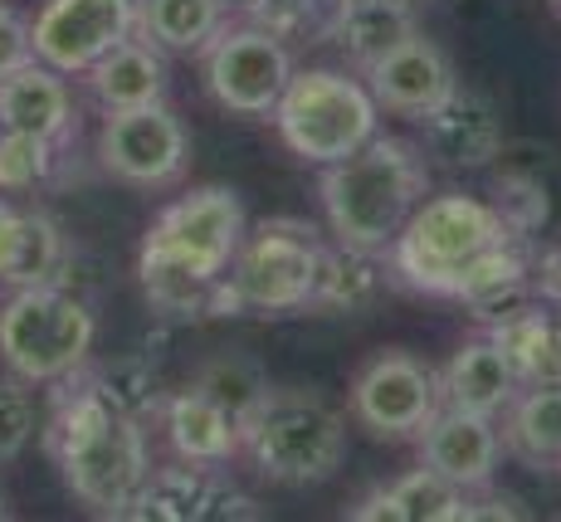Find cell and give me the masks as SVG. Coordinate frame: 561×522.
Returning a JSON list of instances; mask_svg holds the SVG:
<instances>
[{
	"instance_id": "cell-1",
	"label": "cell",
	"mask_w": 561,
	"mask_h": 522,
	"mask_svg": "<svg viewBox=\"0 0 561 522\" xmlns=\"http://www.w3.org/2000/svg\"><path fill=\"white\" fill-rule=\"evenodd\" d=\"M250 215L240 191L230 186H196L167 205L142 235L137 279L157 318L196 322L210 318V293L230 269Z\"/></svg>"
},
{
	"instance_id": "cell-2",
	"label": "cell",
	"mask_w": 561,
	"mask_h": 522,
	"mask_svg": "<svg viewBox=\"0 0 561 522\" xmlns=\"http://www.w3.org/2000/svg\"><path fill=\"white\" fill-rule=\"evenodd\" d=\"M54 396V416L45 430V444L59 464V478L93 518H127L137 503L147 474H152V454H147L142 420L117 416L107 400L89 390L79 372L59 381Z\"/></svg>"
},
{
	"instance_id": "cell-3",
	"label": "cell",
	"mask_w": 561,
	"mask_h": 522,
	"mask_svg": "<svg viewBox=\"0 0 561 522\" xmlns=\"http://www.w3.org/2000/svg\"><path fill=\"white\" fill-rule=\"evenodd\" d=\"M430 195V167L415 143L376 133L352 157L322 167L318 201L337 245L362 254H386L405 230L410 211Z\"/></svg>"
},
{
	"instance_id": "cell-4",
	"label": "cell",
	"mask_w": 561,
	"mask_h": 522,
	"mask_svg": "<svg viewBox=\"0 0 561 522\" xmlns=\"http://www.w3.org/2000/svg\"><path fill=\"white\" fill-rule=\"evenodd\" d=\"M240 454L268 484H328L347 459V420L312 386H268V396L240 425Z\"/></svg>"
},
{
	"instance_id": "cell-5",
	"label": "cell",
	"mask_w": 561,
	"mask_h": 522,
	"mask_svg": "<svg viewBox=\"0 0 561 522\" xmlns=\"http://www.w3.org/2000/svg\"><path fill=\"white\" fill-rule=\"evenodd\" d=\"M503 239H517V235L503 225L499 205L479 201V195H463V191H445V195H425L410 211L405 230L396 235V245L386 254H391V269L410 288L449 298L463 269L483 249L503 245Z\"/></svg>"
},
{
	"instance_id": "cell-6",
	"label": "cell",
	"mask_w": 561,
	"mask_h": 522,
	"mask_svg": "<svg viewBox=\"0 0 561 522\" xmlns=\"http://www.w3.org/2000/svg\"><path fill=\"white\" fill-rule=\"evenodd\" d=\"M93 308L64 284L15 288L0 303V362L25 386H59L93 356Z\"/></svg>"
},
{
	"instance_id": "cell-7",
	"label": "cell",
	"mask_w": 561,
	"mask_h": 522,
	"mask_svg": "<svg viewBox=\"0 0 561 522\" xmlns=\"http://www.w3.org/2000/svg\"><path fill=\"white\" fill-rule=\"evenodd\" d=\"M268 117L294 157L312 161V167H332L371 143L381 107L362 79L342 69H294Z\"/></svg>"
},
{
	"instance_id": "cell-8",
	"label": "cell",
	"mask_w": 561,
	"mask_h": 522,
	"mask_svg": "<svg viewBox=\"0 0 561 522\" xmlns=\"http://www.w3.org/2000/svg\"><path fill=\"white\" fill-rule=\"evenodd\" d=\"M318 259L322 235L304 220H264L244 230L234 249L230 269H225V298H230L234 318H284V313H304L312 303L318 284Z\"/></svg>"
},
{
	"instance_id": "cell-9",
	"label": "cell",
	"mask_w": 561,
	"mask_h": 522,
	"mask_svg": "<svg viewBox=\"0 0 561 522\" xmlns=\"http://www.w3.org/2000/svg\"><path fill=\"white\" fill-rule=\"evenodd\" d=\"M205 89L220 107L240 117H268L294 79V49L259 25H220V35L201 49Z\"/></svg>"
},
{
	"instance_id": "cell-10",
	"label": "cell",
	"mask_w": 561,
	"mask_h": 522,
	"mask_svg": "<svg viewBox=\"0 0 561 522\" xmlns=\"http://www.w3.org/2000/svg\"><path fill=\"white\" fill-rule=\"evenodd\" d=\"M347 406L362 430L381 434V440H415L445 406L439 372H430L420 356L401 352V347H386L352 376Z\"/></svg>"
},
{
	"instance_id": "cell-11",
	"label": "cell",
	"mask_w": 561,
	"mask_h": 522,
	"mask_svg": "<svg viewBox=\"0 0 561 522\" xmlns=\"http://www.w3.org/2000/svg\"><path fill=\"white\" fill-rule=\"evenodd\" d=\"M186 151H191V137L167 103L107 113V123L99 133L103 171L137 191H161V186H171V181H181Z\"/></svg>"
},
{
	"instance_id": "cell-12",
	"label": "cell",
	"mask_w": 561,
	"mask_h": 522,
	"mask_svg": "<svg viewBox=\"0 0 561 522\" xmlns=\"http://www.w3.org/2000/svg\"><path fill=\"white\" fill-rule=\"evenodd\" d=\"M137 35V0H45L30 25L35 59L64 79L89 73L107 49Z\"/></svg>"
},
{
	"instance_id": "cell-13",
	"label": "cell",
	"mask_w": 561,
	"mask_h": 522,
	"mask_svg": "<svg viewBox=\"0 0 561 522\" xmlns=\"http://www.w3.org/2000/svg\"><path fill=\"white\" fill-rule=\"evenodd\" d=\"M137 522H230V518H259V503L240 488H230L210 464H171L152 469L127 508Z\"/></svg>"
},
{
	"instance_id": "cell-14",
	"label": "cell",
	"mask_w": 561,
	"mask_h": 522,
	"mask_svg": "<svg viewBox=\"0 0 561 522\" xmlns=\"http://www.w3.org/2000/svg\"><path fill=\"white\" fill-rule=\"evenodd\" d=\"M420 440V464L435 474H445L463 493H479L493 484L503 459V434L493 425V416L459 406H439L435 420L415 434Z\"/></svg>"
},
{
	"instance_id": "cell-15",
	"label": "cell",
	"mask_w": 561,
	"mask_h": 522,
	"mask_svg": "<svg viewBox=\"0 0 561 522\" xmlns=\"http://www.w3.org/2000/svg\"><path fill=\"white\" fill-rule=\"evenodd\" d=\"M362 79H366V89H371L376 107H391V113L415 117V123L425 113H435V107L459 89L449 54L430 35H420V30L410 39H401L386 59H376Z\"/></svg>"
},
{
	"instance_id": "cell-16",
	"label": "cell",
	"mask_w": 561,
	"mask_h": 522,
	"mask_svg": "<svg viewBox=\"0 0 561 522\" xmlns=\"http://www.w3.org/2000/svg\"><path fill=\"white\" fill-rule=\"evenodd\" d=\"M425 127V147L430 157H439L445 167L455 171H483L503 157V117L499 107L489 103L483 93H469V89H455L435 113L420 117Z\"/></svg>"
},
{
	"instance_id": "cell-17",
	"label": "cell",
	"mask_w": 561,
	"mask_h": 522,
	"mask_svg": "<svg viewBox=\"0 0 561 522\" xmlns=\"http://www.w3.org/2000/svg\"><path fill=\"white\" fill-rule=\"evenodd\" d=\"M73 123H79V107H73V93L59 69L30 59L25 69L0 79V127L64 143L73 133Z\"/></svg>"
},
{
	"instance_id": "cell-18",
	"label": "cell",
	"mask_w": 561,
	"mask_h": 522,
	"mask_svg": "<svg viewBox=\"0 0 561 522\" xmlns=\"http://www.w3.org/2000/svg\"><path fill=\"white\" fill-rule=\"evenodd\" d=\"M157 416H161V430H167L171 450H176V459L225 469V464L240 454V420H234L230 410H220L196 386L161 396Z\"/></svg>"
},
{
	"instance_id": "cell-19",
	"label": "cell",
	"mask_w": 561,
	"mask_h": 522,
	"mask_svg": "<svg viewBox=\"0 0 561 522\" xmlns=\"http://www.w3.org/2000/svg\"><path fill=\"white\" fill-rule=\"evenodd\" d=\"M489 337L508 356L517 386H561V318L547 303L527 298L523 308L489 322Z\"/></svg>"
},
{
	"instance_id": "cell-20",
	"label": "cell",
	"mask_w": 561,
	"mask_h": 522,
	"mask_svg": "<svg viewBox=\"0 0 561 522\" xmlns=\"http://www.w3.org/2000/svg\"><path fill=\"white\" fill-rule=\"evenodd\" d=\"M439 396H445V406L479 410V416H493V420L503 416V406L517 396V376L489 332L459 342V352L439 372Z\"/></svg>"
},
{
	"instance_id": "cell-21",
	"label": "cell",
	"mask_w": 561,
	"mask_h": 522,
	"mask_svg": "<svg viewBox=\"0 0 561 522\" xmlns=\"http://www.w3.org/2000/svg\"><path fill=\"white\" fill-rule=\"evenodd\" d=\"M463 513H469V493L425 464L347 508V518L357 522H463Z\"/></svg>"
},
{
	"instance_id": "cell-22",
	"label": "cell",
	"mask_w": 561,
	"mask_h": 522,
	"mask_svg": "<svg viewBox=\"0 0 561 522\" xmlns=\"http://www.w3.org/2000/svg\"><path fill=\"white\" fill-rule=\"evenodd\" d=\"M89 93L99 98L103 113H123V107H147L167 103V59L157 54L152 39H123L107 49L89 73H83Z\"/></svg>"
},
{
	"instance_id": "cell-23",
	"label": "cell",
	"mask_w": 561,
	"mask_h": 522,
	"mask_svg": "<svg viewBox=\"0 0 561 522\" xmlns=\"http://www.w3.org/2000/svg\"><path fill=\"white\" fill-rule=\"evenodd\" d=\"M503 454L527 469H557L561 464V386H517L503 406Z\"/></svg>"
},
{
	"instance_id": "cell-24",
	"label": "cell",
	"mask_w": 561,
	"mask_h": 522,
	"mask_svg": "<svg viewBox=\"0 0 561 522\" xmlns=\"http://www.w3.org/2000/svg\"><path fill=\"white\" fill-rule=\"evenodd\" d=\"M415 10L410 0H347L332 30V45L347 54L352 64L366 73L376 59H386L401 39L415 35Z\"/></svg>"
},
{
	"instance_id": "cell-25",
	"label": "cell",
	"mask_w": 561,
	"mask_h": 522,
	"mask_svg": "<svg viewBox=\"0 0 561 522\" xmlns=\"http://www.w3.org/2000/svg\"><path fill=\"white\" fill-rule=\"evenodd\" d=\"M225 0H137V35L171 54H201L220 35Z\"/></svg>"
},
{
	"instance_id": "cell-26",
	"label": "cell",
	"mask_w": 561,
	"mask_h": 522,
	"mask_svg": "<svg viewBox=\"0 0 561 522\" xmlns=\"http://www.w3.org/2000/svg\"><path fill=\"white\" fill-rule=\"evenodd\" d=\"M376 293H381V274H376L371 254L347 245H322L318 259V284H312V303L308 308L318 313H337V318H352V313L371 308Z\"/></svg>"
},
{
	"instance_id": "cell-27",
	"label": "cell",
	"mask_w": 561,
	"mask_h": 522,
	"mask_svg": "<svg viewBox=\"0 0 561 522\" xmlns=\"http://www.w3.org/2000/svg\"><path fill=\"white\" fill-rule=\"evenodd\" d=\"M79 376L89 381L93 396L107 400L117 416L142 420V425L157 416L161 396H167V390H161V381H157V366L147 362V356H113V362H99V366L83 362Z\"/></svg>"
},
{
	"instance_id": "cell-28",
	"label": "cell",
	"mask_w": 561,
	"mask_h": 522,
	"mask_svg": "<svg viewBox=\"0 0 561 522\" xmlns=\"http://www.w3.org/2000/svg\"><path fill=\"white\" fill-rule=\"evenodd\" d=\"M191 386L205 390V396L215 400L220 410H230L234 420H250L254 416V406L268 396V372L254 362L250 352H240V347H225V352H215V356H205L201 362V372L191 376Z\"/></svg>"
},
{
	"instance_id": "cell-29",
	"label": "cell",
	"mask_w": 561,
	"mask_h": 522,
	"mask_svg": "<svg viewBox=\"0 0 561 522\" xmlns=\"http://www.w3.org/2000/svg\"><path fill=\"white\" fill-rule=\"evenodd\" d=\"M342 5L347 0H244V15L284 45H328Z\"/></svg>"
},
{
	"instance_id": "cell-30",
	"label": "cell",
	"mask_w": 561,
	"mask_h": 522,
	"mask_svg": "<svg viewBox=\"0 0 561 522\" xmlns=\"http://www.w3.org/2000/svg\"><path fill=\"white\" fill-rule=\"evenodd\" d=\"M69 264H73V254H69V239H64L59 225H54L45 211H25V239H20L15 269H10L5 284H10V288L64 284Z\"/></svg>"
},
{
	"instance_id": "cell-31",
	"label": "cell",
	"mask_w": 561,
	"mask_h": 522,
	"mask_svg": "<svg viewBox=\"0 0 561 522\" xmlns=\"http://www.w3.org/2000/svg\"><path fill=\"white\" fill-rule=\"evenodd\" d=\"M54 167H59V143L0 127V195L39 191L54 177Z\"/></svg>"
},
{
	"instance_id": "cell-32",
	"label": "cell",
	"mask_w": 561,
	"mask_h": 522,
	"mask_svg": "<svg viewBox=\"0 0 561 522\" xmlns=\"http://www.w3.org/2000/svg\"><path fill=\"white\" fill-rule=\"evenodd\" d=\"M493 205H499L503 225H508L517 239L542 230L547 215H552V205H547V186L537 177H499V201Z\"/></svg>"
},
{
	"instance_id": "cell-33",
	"label": "cell",
	"mask_w": 561,
	"mask_h": 522,
	"mask_svg": "<svg viewBox=\"0 0 561 522\" xmlns=\"http://www.w3.org/2000/svg\"><path fill=\"white\" fill-rule=\"evenodd\" d=\"M35 434V400H30L25 381L0 376V464L20 459Z\"/></svg>"
},
{
	"instance_id": "cell-34",
	"label": "cell",
	"mask_w": 561,
	"mask_h": 522,
	"mask_svg": "<svg viewBox=\"0 0 561 522\" xmlns=\"http://www.w3.org/2000/svg\"><path fill=\"white\" fill-rule=\"evenodd\" d=\"M30 59H35V45H30L25 15H20L15 5H5V0H0V79H10L15 69H25Z\"/></svg>"
},
{
	"instance_id": "cell-35",
	"label": "cell",
	"mask_w": 561,
	"mask_h": 522,
	"mask_svg": "<svg viewBox=\"0 0 561 522\" xmlns=\"http://www.w3.org/2000/svg\"><path fill=\"white\" fill-rule=\"evenodd\" d=\"M20 239H25V211H20L15 201H5V195H0V284H5L10 269H15Z\"/></svg>"
},
{
	"instance_id": "cell-36",
	"label": "cell",
	"mask_w": 561,
	"mask_h": 522,
	"mask_svg": "<svg viewBox=\"0 0 561 522\" xmlns=\"http://www.w3.org/2000/svg\"><path fill=\"white\" fill-rule=\"evenodd\" d=\"M533 293H537V303H547L561 318V249H547L533 264Z\"/></svg>"
},
{
	"instance_id": "cell-37",
	"label": "cell",
	"mask_w": 561,
	"mask_h": 522,
	"mask_svg": "<svg viewBox=\"0 0 561 522\" xmlns=\"http://www.w3.org/2000/svg\"><path fill=\"white\" fill-rule=\"evenodd\" d=\"M225 5H244V0H225Z\"/></svg>"
},
{
	"instance_id": "cell-38",
	"label": "cell",
	"mask_w": 561,
	"mask_h": 522,
	"mask_svg": "<svg viewBox=\"0 0 561 522\" xmlns=\"http://www.w3.org/2000/svg\"><path fill=\"white\" fill-rule=\"evenodd\" d=\"M552 5H557V15H561V0H552Z\"/></svg>"
},
{
	"instance_id": "cell-39",
	"label": "cell",
	"mask_w": 561,
	"mask_h": 522,
	"mask_svg": "<svg viewBox=\"0 0 561 522\" xmlns=\"http://www.w3.org/2000/svg\"><path fill=\"white\" fill-rule=\"evenodd\" d=\"M0 518H5V503H0Z\"/></svg>"
},
{
	"instance_id": "cell-40",
	"label": "cell",
	"mask_w": 561,
	"mask_h": 522,
	"mask_svg": "<svg viewBox=\"0 0 561 522\" xmlns=\"http://www.w3.org/2000/svg\"><path fill=\"white\" fill-rule=\"evenodd\" d=\"M557 469H561V464H557Z\"/></svg>"
}]
</instances>
